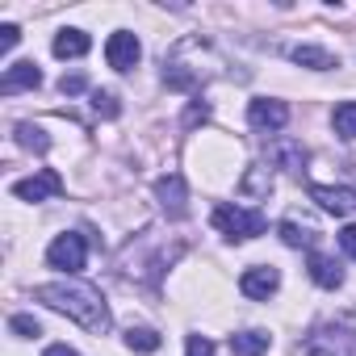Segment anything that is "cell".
<instances>
[{"label":"cell","instance_id":"obj_7","mask_svg":"<svg viewBox=\"0 0 356 356\" xmlns=\"http://www.w3.org/2000/svg\"><path fill=\"white\" fill-rule=\"evenodd\" d=\"M277 285H281V273H277L273 264H256V268H248V273L239 277V289H243L248 298H256V302L273 298V293H277Z\"/></svg>","mask_w":356,"mask_h":356},{"label":"cell","instance_id":"obj_22","mask_svg":"<svg viewBox=\"0 0 356 356\" xmlns=\"http://www.w3.org/2000/svg\"><path fill=\"white\" fill-rule=\"evenodd\" d=\"M92 109H97L101 118H118V97H113V92H101V88H97V92H92Z\"/></svg>","mask_w":356,"mask_h":356},{"label":"cell","instance_id":"obj_5","mask_svg":"<svg viewBox=\"0 0 356 356\" xmlns=\"http://www.w3.org/2000/svg\"><path fill=\"white\" fill-rule=\"evenodd\" d=\"M55 193H63V176L51 168H42L38 176H26V181L13 185V197H22V202H47Z\"/></svg>","mask_w":356,"mask_h":356},{"label":"cell","instance_id":"obj_24","mask_svg":"<svg viewBox=\"0 0 356 356\" xmlns=\"http://www.w3.org/2000/svg\"><path fill=\"white\" fill-rule=\"evenodd\" d=\"M185 356H214V343L206 335H189V352Z\"/></svg>","mask_w":356,"mask_h":356},{"label":"cell","instance_id":"obj_21","mask_svg":"<svg viewBox=\"0 0 356 356\" xmlns=\"http://www.w3.org/2000/svg\"><path fill=\"white\" fill-rule=\"evenodd\" d=\"M17 143H22V147H30V151H47V147H51V138H47L38 126H30V122H22V126H17Z\"/></svg>","mask_w":356,"mask_h":356},{"label":"cell","instance_id":"obj_19","mask_svg":"<svg viewBox=\"0 0 356 356\" xmlns=\"http://www.w3.org/2000/svg\"><path fill=\"white\" fill-rule=\"evenodd\" d=\"M159 331H151V327H130L126 331V348L130 352H159Z\"/></svg>","mask_w":356,"mask_h":356},{"label":"cell","instance_id":"obj_1","mask_svg":"<svg viewBox=\"0 0 356 356\" xmlns=\"http://www.w3.org/2000/svg\"><path fill=\"white\" fill-rule=\"evenodd\" d=\"M34 298L47 302L51 310L76 318V323L88 327L92 335H105V331H109V306H105L101 289H92V285H84V281H51V285H38Z\"/></svg>","mask_w":356,"mask_h":356},{"label":"cell","instance_id":"obj_27","mask_svg":"<svg viewBox=\"0 0 356 356\" xmlns=\"http://www.w3.org/2000/svg\"><path fill=\"white\" fill-rule=\"evenodd\" d=\"M339 248L356 260V227H343V231H339Z\"/></svg>","mask_w":356,"mask_h":356},{"label":"cell","instance_id":"obj_13","mask_svg":"<svg viewBox=\"0 0 356 356\" xmlns=\"http://www.w3.org/2000/svg\"><path fill=\"white\" fill-rule=\"evenodd\" d=\"M268 155H273V163H281V168H289V172H302V168H306V147L293 143V138H277V143L268 147Z\"/></svg>","mask_w":356,"mask_h":356},{"label":"cell","instance_id":"obj_10","mask_svg":"<svg viewBox=\"0 0 356 356\" xmlns=\"http://www.w3.org/2000/svg\"><path fill=\"white\" fill-rule=\"evenodd\" d=\"M310 197L327 210V214H335V218H343V214H352L356 210V193L352 189H331V185H310Z\"/></svg>","mask_w":356,"mask_h":356},{"label":"cell","instance_id":"obj_16","mask_svg":"<svg viewBox=\"0 0 356 356\" xmlns=\"http://www.w3.org/2000/svg\"><path fill=\"white\" fill-rule=\"evenodd\" d=\"M277 235H281V243H285V248H314V239H318V231H314V227L293 222V218H285V222L277 227Z\"/></svg>","mask_w":356,"mask_h":356},{"label":"cell","instance_id":"obj_12","mask_svg":"<svg viewBox=\"0 0 356 356\" xmlns=\"http://www.w3.org/2000/svg\"><path fill=\"white\" fill-rule=\"evenodd\" d=\"M306 268H310V281L323 285V289H339V285H343V268H339V260H331V256H323V252H310Z\"/></svg>","mask_w":356,"mask_h":356},{"label":"cell","instance_id":"obj_26","mask_svg":"<svg viewBox=\"0 0 356 356\" xmlns=\"http://www.w3.org/2000/svg\"><path fill=\"white\" fill-rule=\"evenodd\" d=\"M59 88H63L67 97H76V92H84V88H88V80L76 72V76H63V80H59Z\"/></svg>","mask_w":356,"mask_h":356},{"label":"cell","instance_id":"obj_29","mask_svg":"<svg viewBox=\"0 0 356 356\" xmlns=\"http://www.w3.org/2000/svg\"><path fill=\"white\" fill-rule=\"evenodd\" d=\"M42 356H80V352H76V348H67V343H51Z\"/></svg>","mask_w":356,"mask_h":356},{"label":"cell","instance_id":"obj_4","mask_svg":"<svg viewBox=\"0 0 356 356\" xmlns=\"http://www.w3.org/2000/svg\"><path fill=\"white\" fill-rule=\"evenodd\" d=\"M84 260H88V248H84V235H59L51 248H47V264L51 268H59V273H80L84 268Z\"/></svg>","mask_w":356,"mask_h":356},{"label":"cell","instance_id":"obj_15","mask_svg":"<svg viewBox=\"0 0 356 356\" xmlns=\"http://www.w3.org/2000/svg\"><path fill=\"white\" fill-rule=\"evenodd\" d=\"M289 59H293L298 67H310V72H327V67H335V55L323 51V47H293Z\"/></svg>","mask_w":356,"mask_h":356},{"label":"cell","instance_id":"obj_8","mask_svg":"<svg viewBox=\"0 0 356 356\" xmlns=\"http://www.w3.org/2000/svg\"><path fill=\"white\" fill-rule=\"evenodd\" d=\"M248 122L256 126V130H281L285 122H289V109H285V101H268V97H260V101H252L248 105Z\"/></svg>","mask_w":356,"mask_h":356},{"label":"cell","instance_id":"obj_23","mask_svg":"<svg viewBox=\"0 0 356 356\" xmlns=\"http://www.w3.org/2000/svg\"><path fill=\"white\" fill-rule=\"evenodd\" d=\"M9 327H13V331H17V335H26V339H30V335H38V331H42V327H38V318H34V314H13V318H9Z\"/></svg>","mask_w":356,"mask_h":356},{"label":"cell","instance_id":"obj_14","mask_svg":"<svg viewBox=\"0 0 356 356\" xmlns=\"http://www.w3.org/2000/svg\"><path fill=\"white\" fill-rule=\"evenodd\" d=\"M88 47H92V38L84 30H63L55 38V55L59 59H80V55H88Z\"/></svg>","mask_w":356,"mask_h":356},{"label":"cell","instance_id":"obj_6","mask_svg":"<svg viewBox=\"0 0 356 356\" xmlns=\"http://www.w3.org/2000/svg\"><path fill=\"white\" fill-rule=\"evenodd\" d=\"M138 55H143V47H138V38H134L130 30L109 34V42H105V59H109L113 72H130V67L138 63Z\"/></svg>","mask_w":356,"mask_h":356},{"label":"cell","instance_id":"obj_20","mask_svg":"<svg viewBox=\"0 0 356 356\" xmlns=\"http://www.w3.org/2000/svg\"><path fill=\"white\" fill-rule=\"evenodd\" d=\"M335 134L339 138H356V101H343V105H335Z\"/></svg>","mask_w":356,"mask_h":356},{"label":"cell","instance_id":"obj_18","mask_svg":"<svg viewBox=\"0 0 356 356\" xmlns=\"http://www.w3.org/2000/svg\"><path fill=\"white\" fill-rule=\"evenodd\" d=\"M239 189H243L248 197L264 202V197L273 193V176H268V168H248V172H243V181H239Z\"/></svg>","mask_w":356,"mask_h":356},{"label":"cell","instance_id":"obj_11","mask_svg":"<svg viewBox=\"0 0 356 356\" xmlns=\"http://www.w3.org/2000/svg\"><path fill=\"white\" fill-rule=\"evenodd\" d=\"M38 84H42L38 63H34V59H22V63H13V67L5 72V80H0V92L13 97V92H22V88H38Z\"/></svg>","mask_w":356,"mask_h":356},{"label":"cell","instance_id":"obj_25","mask_svg":"<svg viewBox=\"0 0 356 356\" xmlns=\"http://www.w3.org/2000/svg\"><path fill=\"white\" fill-rule=\"evenodd\" d=\"M22 42V30L17 26H0V51H13Z\"/></svg>","mask_w":356,"mask_h":356},{"label":"cell","instance_id":"obj_2","mask_svg":"<svg viewBox=\"0 0 356 356\" xmlns=\"http://www.w3.org/2000/svg\"><path fill=\"white\" fill-rule=\"evenodd\" d=\"M306 356H356V327L348 323L314 327L306 339Z\"/></svg>","mask_w":356,"mask_h":356},{"label":"cell","instance_id":"obj_17","mask_svg":"<svg viewBox=\"0 0 356 356\" xmlns=\"http://www.w3.org/2000/svg\"><path fill=\"white\" fill-rule=\"evenodd\" d=\"M268 331H239V335H231V352L235 356H260V352H268Z\"/></svg>","mask_w":356,"mask_h":356},{"label":"cell","instance_id":"obj_3","mask_svg":"<svg viewBox=\"0 0 356 356\" xmlns=\"http://www.w3.org/2000/svg\"><path fill=\"white\" fill-rule=\"evenodd\" d=\"M214 227L227 235V239H256L264 235V214L260 210H239V206H218L214 210Z\"/></svg>","mask_w":356,"mask_h":356},{"label":"cell","instance_id":"obj_9","mask_svg":"<svg viewBox=\"0 0 356 356\" xmlns=\"http://www.w3.org/2000/svg\"><path fill=\"white\" fill-rule=\"evenodd\" d=\"M155 197H159V206L168 210V218H185V181H181V176H159V181H155Z\"/></svg>","mask_w":356,"mask_h":356},{"label":"cell","instance_id":"obj_28","mask_svg":"<svg viewBox=\"0 0 356 356\" xmlns=\"http://www.w3.org/2000/svg\"><path fill=\"white\" fill-rule=\"evenodd\" d=\"M206 118H210V105H202V101H197V105H189V118H185V126H197V122H206Z\"/></svg>","mask_w":356,"mask_h":356}]
</instances>
